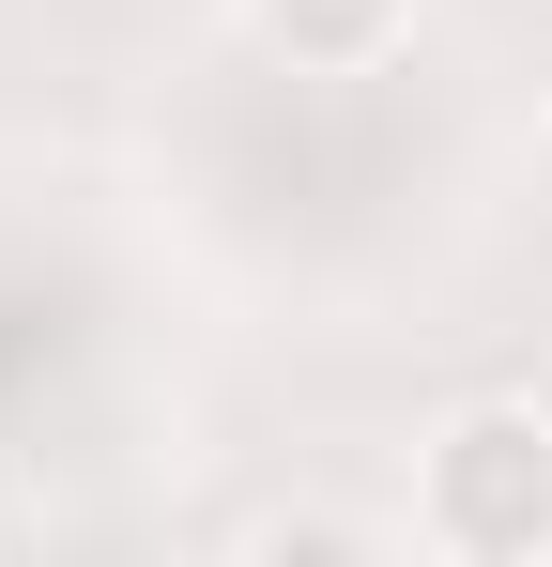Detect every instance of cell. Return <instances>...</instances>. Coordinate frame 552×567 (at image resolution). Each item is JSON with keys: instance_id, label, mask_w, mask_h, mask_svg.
<instances>
[{"instance_id": "7a4b0ae2", "label": "cell", "mask_w": 552, "mask_h": 567, "mask_svg": "<svg viewBox=\"0 0 552 567\" xmlns=\"http://www.w3.org/2000/svg\"><path fill=\"white\" fill-rule=\"evenodd\" d=\"M246 16H262V47H292V62L338 78V62H384V47H399L415 0H246Z\"/></svg>"}, {"instance_id": "6da1fadb", "label": "cell", "mask_w": 552, "mask_h": 567, "mask_svg": "<svg viewBox=\"0 0 552 567\" xmlns=\"http://www.w3.org/2000/svg\"><path fill=\"white\" fill-rule=\"evenodd\" d=\"M415 537L460 567H538L552 553V414L538 399H476L415 475Z\"/></svg>"}]
</instances>
